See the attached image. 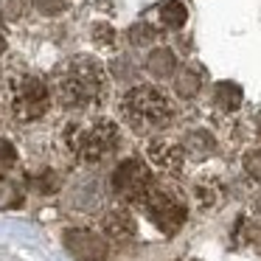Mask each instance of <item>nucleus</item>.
<instances>
[{
  "mask_svg": "<svg viewBox=\"0 0 261 261\" xmlns=\"http://www.w3.org/2000/svg\"><path fill=\"white\" fill-rule=\"evenodd\" d=\"M54 93L59 104L76 113H87L104 104L110 93L107 70L93 57H70L54 70Z\"/></svg>",
  "mask_w": 261,
  "mask_h": 261,
  "instance_id": "nucleus-1",
  "label": "nucleus"
},
{
  "mask_svg": "<svg viewBox=\"0 0 261 261\" xmlns=\"http://www.w3.org/2000/svg\"><path fill=\"white\" fill-rule=\"evenodd\" d=\"M121 115L138 135H154L174 121L177 107L160 87L138 85L121 98Z\"/></svg>",
  "mask_w": 261,
  "mask_h": 261,
  "instance_id": "nucleus-2",
  "label": "nucleus"
},
{
  "mask_svg": "<svg viewBox=\"0 0 261 261\" xmlns=\"http://www.w3.org/2000/svg\"><path fill=\"white\" fill-rule=\"evenodd\" d=\"M118 126L107 118H85L65 129L68 149L85 163H101L118 149Z\"/></svg>",
  "mask_w": 261,
  "mask_h": 261,
  "instance_id": "nucleus-3",
  "label": "nucleus"
},
{
  "mask_svg": "<svg viewBox=\"0 0 261 261\" xmlns=\"http://www.w3.org/2000/svg\"><path fill=\"white\" fill-rule=\"evenodd\" d=\"M143 208H146V216L160 227L163 233H177L188 219V208L186 199L180 197V191L171 186H154L149 191V197L143 199Z\"/></svg>",
  "mask_w": 261,
  "mask_h": 261,
  "instance_id": "nucleus-4",
  "label": "nucleus"
},
{
  "mask_svg": "<svg viewBox=\"0 0 261 261\" xmlns=\"http://www.w3.org/2000/svg\"><path fill=\"white\" fill-rule=\"evenodd\" d=\"M51 107V90L40 76H20L12 87V115L23 124L40 121Z\"/></svg>",
  "mask_w": 261,
  "mask_h": 261,
  "instance_id": "nucleus-5",
  "label": "nucleus"
},
{
  "mask_svg": "<svg viewBox=\"0 0 261 261\" xmlns=\"http://www.w3.org/2000/svg\"><path fill=\"white\" fill-rule=\"evenodd\" d=\"M113 191L118 199L124 202H143L149 197V191L154 188V180H152V171L143 160L138 158H126L115 166L113 171Z\"/></svg>",
  "mask_w": 261,
  "mask_h": 261,
  "instance_id": "nucleus-6",
  "label": "nucleus"
},
{
  "mask_svg": "<svg viewBox=\"0 0 261 261\" xmlns=\"http://www.w3.org/2000/svg\"><path fill=\"white\" fill-rule=\"evenodd\" d=\"M65 247L73 261H107V242L101 233L87 227H70L65 230Z\"/></svg>",
  "mask_w": 261,
  "mask_h": 261,
  "instance_id": "nucleus-7",
  "label": "nucleus"
},
{
  "mask_svg": "<svg viewBox=\"0 0 261 261\" xmlns=\"http://www.w3.org/2000/svg\"><path fill=\"white\" fill-rule=\"evenodd\" d=\"M146 154L160 171H166V174H177V171L182 169V163H186V149L174 141H166V138H158V141L149 143Z\"/></svg>",
  "mask_w": 261,
  "mask_h": 261,
  "instance_id": "nucleus-8",
  "label": "nucleus"
},
{
  "mask_svg": "<svg viewBox=\"0 0 261 261\" xmlns=\"http://www.w3.org/2000/svg\"><path fill=\"white\" fill-rule=\"evenodd\" d=\"M101 230L104 236H110L113 242H129L135 236V219L126 208H113L104 214L101 219Z\"/></svg>",
  "mask_w": 261,
  "mask_h": 261,
  "instance_id": "nucleus-9",
  "label": "nucleus"
},
{
  "mask_svg": "<svg viewBox=\"0 0 261 261\" xmlns=\"http://www.w3.org/2000/svg\"><path fill=\"white\" fill-rule=\"evenodd\" d=\"M146 70L152 76H158V79H169V76L177 70V57L171 54V48H158V51L149 54Z\"/></svg>",
  "mask_w": 261,
  "mask_h": 261,
  "instance_id": "nucleus-10",
  "label": "nucleus"
},
{
  "mask_svg": "<svg viewBox=\"0 0 261 261\" xmlns=\"http://www.w3.org/2000/svg\"><path fill=\"white\" fill-rule=\"evenodd\" d=\"M214 104L219 110H225V113L239 110V104H242V87L233 85V82H219L214 90Z\"/></svg>",
  "mask_w": 261,
  "mask_h": 261,
  "instance_id": "nucleus-11",
  "label": "nucleus"
},
{
  "mask_svg": "<svg viewBox=\"0 0 261 261\" xmlns=\"http://www.w3.org/2000/svg\"><path fill=\"white\" fill-rule=\"evenodd\" d=\"M186 20H188V12L180 0H166L163 6H160V23H163V29L177 31L186 25Z\"/></svg>",
  "mask_w": 261,
  "mask_h": 261,
  "instance_id": "nucleus-12",
  "label": "nucleus"
},
{
  "mask_svg": "<svg viewBox=\"0 0 261 261\" xmlns=\"http://www.w3.org/2000/svg\"><path fill=\"white\" fill-rule=\"evenodd\" d=\"M199 73L191 68V65H186V68H180L174 73V90H177V96L180 98H191V96H197V90H199Z\"/></svg>",
  "mask_w": 261,
  "mask_h": 261,
  "instance_id": "nucleus-13",
  "label": "nucleus"
},
{
  "mask_svg": "<svg viewBox=\"0 0 261 261\" xmlns=\"http://www.w3.org/2000/svg\"><path fill=\"white\" fill-rule=\"evenodd\" d=\"M222 199H225V191H222L219 180H202L197 186V202H199V208H219Z\"/></svg>",
  "mask_w": 261,
  "mask_h": 261,
  "instance_id": "nucleus-14",
  "label": "nucleus"
},
{
  "mask_svg": "<svg viewBox=\"0 0 261 261\" xmlns=\"http://www.w3.org/2000/svg\"><path fill=\"white\" fill-rule=\"evenodd\" d=\"M20 202H23V191H20V186H14L12 180H6V177H0V211L17 208Z\"/></svg>",
  "mask_w": 261,
  "mask_h": 261,
  "instance_id": "nucleus-15",
  "label": "nucleus"
},
{
  "mask_svg": "<svg viewBox=\"0 0 261 261\" xmlns=\"http://www.w3.org/2000/svg\"><path fill=\"white\" fill-rule=\"evenodd\" d=\"M242 166H244V171H247L253 180H261V149H250V152H244Z\"/></svg>",
  "mask_w": 261,
  "mask_h": 261,
  "instance_id": "nucleus-16",
  "label": "nucleus"
},
{
  "mask_svg": "<svg viewBox=\"0 0 261 261\" xmlns=\"http://www.w3.org/2000/svg\"><path fill=\"white\" fill-rule=\"evenodd\" d=\"M132 42H135V45H149V42L154 40V29L149 23H135L132 25Z\"/></svg>",
  "mask_w": 261,
  "mask_h": 261,
  "instance_id": "nucleus-17",
  "label": "nucleus"
},
{
  "mask_svg": "<svg viewBox=\"0 0 261 261\" xmlns=\"http://www.w3.org/2000/svg\"><path fill=\"white\" fill-rule=\"evenodd\" d=\"M14 160H17V152H14V146H12L9 141H3V138H0V174L12 169Z\"/></svg>",
  "mask_w": 261,
  "mask_h": 261,
  "instance_id": "nucleus-18",
  "label": "nucleus"
},
{
  "mask_svg": "<svg viewBox=\"0 0 261 261\" xmlns=\"http://www.w3.org/2000/svg\"><path fill=\"white\" fill-rule=\"evenodd\" d=\"M93 37H96V40L98 42H107V45H110V42H113V29H110V25L107 23H98L96 25V29H93Z\"/></svg>",
  "mask_w": 261,
  "mask_h": 261,
  "instance_id": "nucleus-19",
  "label": "nucleus"
},
{
  "mask_svg": "<svg viewBox=\"0 0 261 261\" xmlns=\"http://www.w3.org/2000/svg\"><path fill=\"white\" fill-rule=\"evenodd\" d=\"M37 9L42 14H57L62 12V0H37Z\"/></svg>",
  "mask_w": 261,
  "mask_h": 261,
  "instance_id": "nucleus-20",
  "label": "nucleus"
},
{
  "mask_svg": "<svg viewBox=\"0 0 261 261\" xmlns=\"http://www.w3.org/2000/svg\"><path fill=\"white\" fill-rule=\"evenodd\" d=\"M191 146H199V149H211L214 143H211L208 132H194L191 135Z\"/></svg>",
  "mask_w": 261,
  "mask_h": 261,
  "instance_id": "nucleus-21",
  "label": "nucleus"
},
{
  "mask_svg": "<svg viewBox=\"0 0 261 261\" xmlns=\"http://www.w3.org/2000/svg\"><path fill=\"white\" fill-rule=\"evenodd\" d=\"M3 51H6V37L0 34V54H3Z\"/></svg>",
  "mask_w": 261,
  "mask_h": 261,
  "instance_id": "nucleus-22",
  "label": "nucleus"
},
{
  "mask_svg": "<svg viewBox=\"0 0 261 261\" xmlns=\"http://www.w3.org/2000/svg\"><path fill=\"white\" fill-rule=\"evenodd\" d=\"M255 211H258V214H261V199H255Z\"/></svg>",
  "mask_w": 261,
  "mask_h": 261,
  "instance_id": "nucleus-23",
  "label": "nucleus"
}]
</instances>
